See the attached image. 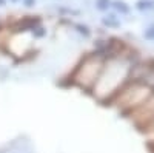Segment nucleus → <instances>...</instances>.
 <instances>
[{"mask_svg":"<svg viewBox=\"0 0 154 153\" xmlns=\"http://www.w3.org/2000/svg\"><path fill=\"white\" fill-rule=\"evenodd\" d=\"M133 65V56H126L123 53L105 59L102 71L94 87L91 88L93 96L100 102L111 100L116 96V93L130 81Z\"/></svg>","mask_w":154,"mask_h":153,"instance_id":"nucleus-1","label":"nucleus"},{"mask_svg":"<svg viewBox=\"0 0 154 153\" xmlns=\"http://www.w3.org/2000/svg\"><path fill=\"white\" fill-rule=\"evenodd\" d=\"M152 94H154V91L151 87H148L146 84L130 79L116 93V96L111 100L120 111L130 114L131 111H134L140 105H143Z\"/></svg>","mask_w":154,"mask_h":153,"instance_id":"nucleus-2","label":"nucleus"},{"mask_svg":"<svg viewBox=\"0 0 154 153\" xmlns=\"http://www.w3.org/2000/svg\"><path fill=\"white\" fill-rule=\"evenodd\" d=\"M105 57L102 54H88L82 59V62L75 67L71 82L77 87L83 88V90H91L94 87L99 74L103 67Z\"/></svg>","mask_w":154,"mask_h":153,"instance_id":"nucleus-3","label":"nucleus"},{"mask_svg":"<svg viewBox=\"0 0 154 153\" xmlns=\"http://www.w3.org/2000/svg\"><path fill=\"white\" fill-rule=\"evenodd\" d=\"M154 5V2H149V0H140V2L137 3V8L143 9V8H151Z\"/></svg>","mask_w":154,"mask_h":153,"instance_id":"nucleus-4","label":"nucleus"},{"mask_svg":"<svg viewBox=\"0 0 154 153\" xmlns=\"http://www.w3.org/2000/svg\"><path fill=\"white\" fill-rule=\"evenodd\" d=\"M108 5H109V0H97V6H99L100 9L108 8Z\"/></svg>","mask_w":154,"mask_h":153,"instance_id":"nucleus-5","label":"nucleus"},{"mask_svg":"<svg viewBox=\"0 0 154 153\" xmlns=\"http://www.w3.org/2000/svg\"><path fill=\"white\" fill-rule=\"evenodd\" d=\"M116 8L120 9V11H123V12H126V11H128V8L125 6V3H123V2H116Z\"/></svg>","mask_w":154,"mask_h":153,"instance_id":"nucleus-6","label":"nucleus"},{"mask_svg":"<svg viewBox=\"0 0 154 153\" xmlns=\"http://www.w3.org/2000/svg\"><path fill=\"white\" fill-rule=\"evenodd\" d=\"M146 36H148V37H154V27H151V28L146 31Z\"/></svg>","mask_w":154,"mask_h":153,"instance_id":"nucleus-7","label":"nucleus"},{"mask_svg":"<svg viewBox=\"0 0 154 153\" xmlns=\"http://www.w3.org/2000/svg\"><path fill=\"white\" fill-rule=\"evenodd\" d=\"M34 3V0H25V5H26V6H31Z\"/></svg>","mask_w":154,"mask_h":153,"instance_id":"nucleus-8","label":"nucleus"}]
</instances>
